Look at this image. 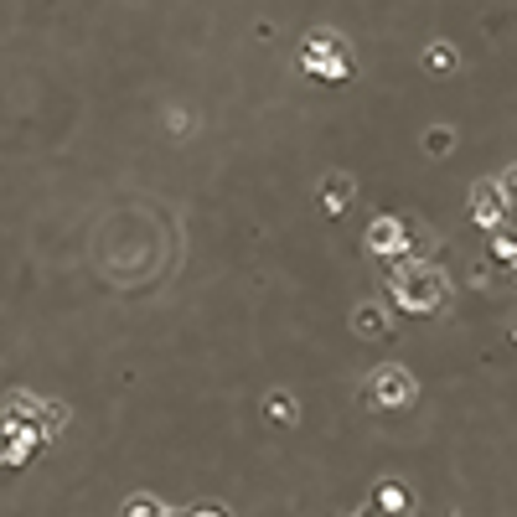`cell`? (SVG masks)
<instances>
[{
    "label": "cell",
    "mask_w": 517,
    "mask_h": 517,
    "mask_svg": "<svg viewBox=\"0 0 517 517\" xmlns=\"http://www.w3.org/2000/svg\"><path fill=\"white\" fill-rule=\"evenodd\" d=\"M388 275H393V300H399L404 311H440L445 300H450V280L440 275V269L430 259H393L388 264Z\"/></svg>",
    "instance_id": "obj_1"
},
{
    "label": "cell",
    "mask_w": 517,
    "mask_h": 517,
    "mask_svg": "<svg viewBox=\"0 0 517 517\" xmlns=\"http://www.w3.org/2000/svg\"><path fill=\"white\" fill-rule=\"evenodd\" d=\"M368 399H373L378 409H409V404L419 399V383H414V373H409V368L388 362V368H378V373H373Z\"/></svg>",
    "instance_id": "obj_2"
},
{
    "label": "cell",
    "mask_w": 517,
    "mask_h": 517,
    "mask_svg": "<svg viewBox=\"0 0 517 517\" xmlns=\"http://www.w3.org/2000/svg\"><path fill=\"white\" fill-rule=\"evenodd\" d=\"M306 68L311 73H321V78H347L352 73V57H347V42L337 37V32H316V37H306Z\"/></svg>",
    "instance_id": "obj_3"
},
{
    "label": "cell",
    "mask_w": 517,
    "mask_h": 517,
    "mask_svg": "<svg viewBox=\"0 0 517 517\" xmlns=\"http://www.w3.org/2000/svg\"><path fill=\"white\" fill-rule=\"evenodd\" d=\"M507 197H502V187H497V181H476V187H471V218L481 223V228H502V218H507Z\"/></svg>",
    "instance_id": "obj_4"
},
{
    "label": "cell",
    "mask_w": 517,
    "mask_h": 517,
    "mask_svg": "<svg viewBox=\"0 0 517 517\" xmlns=\"http://www.w3.org/2000/svg\"><path fill=\"white\" fill-rule=\"evenodd\" d=\"M368 249L373 254H399V249H409V223L404 218H378L373 228H368Z\"/></svg>",
    "instance_id": "obj_5"
},
{
    "label": "cell",
    "mask_w": 517,
    "mask_h": 517,
    "mask_svg": "<svg viewBox=\"0 0 517 517\" xmlns=\"http://www.w3.org/2000/svg\"><path fill=\"white\" fill-rule=\"evenodd\" d=\"M419 68L430 78H455L461 73V52H455V42H430L419 52Z\"/></svg>",
    "instance_id": "obj_6"
},
{
    "label": "cell",
    "mask_w": 517,
    "mask_h": 517,
    "mask_svg": "<svg viewBox=\"0 0 517 517\" xmlns=\"http://www.w3.org/2000/svg\"><path fill=\"white\" fill-rule=\"evenodd\" d=\"M352 331H357L362 342L388 337V311L378 306V300H362V306H352Z\"/></svg>",
    "instance_id": "obj_7"
},
{
    "label": "cell",
    "mask_w": 517,
    "mask_h": 517,
    "mask_svg": "<svg viewBox=\"0 0 517 517\" xmlns=\"http://www.w3.org/2000/svg\"><path fill=\"white\" fill-rule=\"evenodd\" d=\"M352 192H357V181H352L347 171H331V176L321 181V202H326V212H331V218H337V212H347Z\"/></svg>",
    "instance_id": "obj_8"
},
{
    "label": "cell",
    "mask_w": 517,
    "mask_h": 517,
    "mask_svg": "<svg viewBox=\"0 0 517 517\" xmlns=\"http://www.w3.org/2000/svg\"><path fill=\"white\" fill-rule=\"evenodd\" d=\"M419 145H424V156H450L455 150V125H430L419 135Z\"/></svg>",
    "instance_id": "obj_9"
},
{
    "label": "cell",
    "mask_w": 517,
    "mask_h": 517,
    "mask_svg": "<svg viewBox=\"0 0 517 517\" xmlns=\"http://www.w3.org/2000/svg\"><path fill=\"white\" fill-rule=\"evenodd\" d=\"M378 512H409V492L399 481H383L378 486Z\"/></svg>",
    "instance_id": "obj_10"
},
{
    "label": "cell",
    "mask_w": 517,
    "mask_h": 517,
    "mask_svg": "<svg viewBox=\"0 0 517 517\" xmlns=\"http://www.w3.org/2000/svg\"><path fill=\"white\" fill-rule=\"evenodd\" d=\"M264 409H269V419H275V424H295V399H290L285 388H275V393H269V399H264Z\"/></svg>",
    "instance_id": "obj_11"
},
{
    "label": "cell",
    "mask_w": 517,
    "mask_h": 517,
    "mask_svg": "<svg viewBox=\"0 0 517 517\" xmlns=\"http://www.w3.org/2000/svg\"><path fill=\"white\" fill-rule=\"evenodd\" d=\"M492 259L517 264V233H507V228H497V233H492Z\"/></svg>",
    "instance_id": "obj_12"
},
{
    "label": "cell",
    "mask_w": 517,
    "mask_h": 517,
    "mask_svg": "<svg viewBox=\"0 0 517 517\" xmlns=\"http://www.w3.org/2000/svg\"><path fill=\"white\" fill-rule=\"evenodd\" d=\"M166 130H171V140H187V135H197V114H181V109H171V114H166Z\"/></svg>",
    "instance_id": "obj_13"
},
{
    "label": "cell",
    "mask_w": 517,
    "mask_h": 517,
    "mask_svg": "<svg viewBox=\"0 0 517 517\" xmlns=\"http://www.w3.org/2000/svg\"><path fill=\"white\" fill-rule=\"evenodd\" d=\"M125 517H171V512H166V507H161V502H156V497H135V502H130V512H125Z\"/></svg>",
    "instance_id": "obj_14"
},
{
    "label": "cell",
    "mask_w": 517,
    "mask_h": 517,
    "mask_svg": "<svg viewBox=\"0 0 517 517\" xmlns=\"http://www.w3.org/2000/svg\"><path fill=\"white\" fill-rule=\"evenodd\" d=\"M497 187H502V197H507V202L517 207V166H507V171L497 176Z\"/></svg>",
    "instance_id": "obj_15"
}]
</instances>
